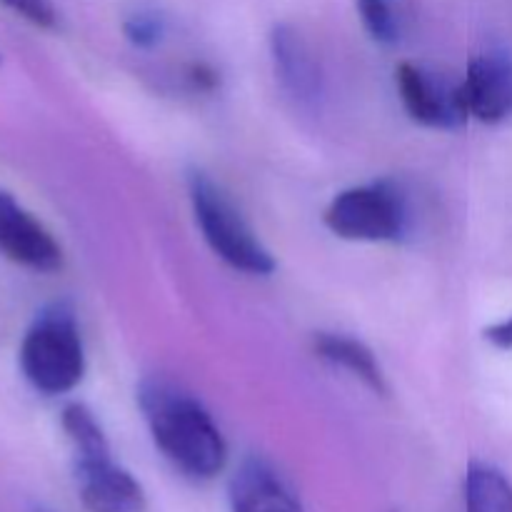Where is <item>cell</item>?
<instances>
[{
  "label": "cell",
  "mask_w": 512,
  "mask_h": 512,
  "mask_svg": "<svg viewBox=\"0 0 512 512\" xmlns=\"http://www.w3.org/2000/svg\"><path fill=\"white\" fill-rule=\"evenodd\" d=\"M138 405L160 453L193 480H213L228 463V443L200 400L163 378L138 388Z\"/></svg>",
  "instance_id": "1"
},
{
  "label": "cell",
  "mask_w": 512,
  "mask_h": 512,
  "mask_svg": "<svg viewBox=\"0 0 512 512\" xmlns=\"http://www.w3.org/2000/svg\"><path fill=\"white\" fill-rule=\"evenodd\" d=\"M20 368L43 395L70 393L83 380V340L68 305H50L33 320L20 345Z\"/></svg>",
  "instance_id": "2"
},
{
  "label": "cell",
  "mask_w": 512,
  "mask_h": 512,
  "mask_svg": "<svg viewBox=\"0 0 512 512\" xmlns=\"http://www.w3.org/2000/svg\"><path fill=\"white\" fill-rule=\"evenodd\" d=\"M188 190L205 243L213 248V253L220 260L248 275L273 273L275 260L270 250L260 243L258 235L245 223L240 210L235 208L233 200L225 195V190L218 183H213L200 170H193L188 175Z\"/></svg>",
  "instance_id": "3"
},
{
  "label": "cell",
  "mask_w": 512,
  "mask_h": 512,
  "mask_svg": "<svg viewBox=\"0 0 512 512\" xmlns=\"http://www.w3.org/2000/svg\"><path fill=\"white\" fill-rule=\"evenodd\" d=\"M330 233L343 240L385 243L400 240L410 228V208L403 190L390 180L348 188L330 200L323 215Z\"/></svg>",
  "instance_id": "4"
},
{
  "label": "cell",
  "mask_w": 512,
  "mask_h": 512,
  "mask_svg": "<svg viewBox=\"0 0 512 512\" xmlns=\"http://www.w3.org/2000/svg\"><path fill=\"white\" fill-rule=\"evenodd\" d=\"M398 93L410 118L428 128L455 130L470 118L463 88L435 70L415 63H400L395 70Z\"/></svg>",
  "instance_id": "5"
},
{
  "label": "cell",
  "mask_w": 512,
  "mask_h": 512,
  "mask_svg": "<svg viewBox=\"0 0 512 512\" xmlns=\"http://www.w3.org/2000/svg\"><path fill=\"white\" fill-rule=\"evenodd\" d=\"M0 255L38 273L63 265V250L50 230L5 190H0Z\"/></svg>",
  "instance_id": "6"
},
{
  "label": "cell",
  "mask_w": 512,
  "mask_h": 512,
  "mask_svg": "<svg viewBox=\"0 0 512 512\" xmlns=\"http://www.w3.org/2000/svg\"><path fill=\"white\" fill-rule=\"evenodd\" d=\"M75 483L80 503L88 512H145V490L128 470L113 463L110 455L75 458Z\"/></svg>",
  "instance_id": "7"
},
{
  "label": "cell",
  "mask_w": 512,
  "mask_h": 512,
  "mask_svg": "<svg viewBox=\"0 0 512 512\" xmlns=\"http://www.w3.org/2000/svg\"><path fill=\"white\" fill-rule=\"evenodd\" d=\"M460 88L470 118L500 123L512 113V60L503 53L475 55Z\"/></svg>",
  "instance_id": "8"
},
{
  "label": "cell",
  "mask_w": 512,
  "mask_h": 512,
  "mask_svg": "<svg viewBox=\"0 0 512 512\" xmlns=\"http://www.w3.org/2000/svg\"><path fill=\"white\" fill-rule=\"evenodd\" d=\"M230 512H305L283 475L263 458H248L228 488Z\"/></svg>",
  "instance_id": "9"
},
{
  "label": "cell",
  "mask_w": 512,
  "mask_h": 512,
  "mask_svg": "<svg viewBox=\"0 0 512 512\" xmlns=\"http://www.w3.org/2000/svg\"><path fill=\"white\" fill-rule=\"evenodd\" d=\"M270 53H273L275 75L280 85L293 95L298 103H315L320 98V68L313 58V50L303 35L288 23L275 25L270 33Z\"/></svg>",
  "instance_id": "10"
},
{
  "label": "cell",
  "mask_w": 512,
  "mask_h": 512,
  "mask_svg": "<svg viewBox=\"0 0 512 512\" xmlns=\"http://www.w3.org/2000/svg\"><path fill=\"white\" fill-rule=\"evenodd\" d=\"M313 348L318 353V358H323L325 363L335 365V368L348 370L350 375L363 380L373 393L385 395L388 393V383H385V373L380 368L378 358L373 355V350L368 348L360 340L348 338V335L338 333H318L313 340Z\"/></svg>",
  "instance_id": "11"
},
{
  "label": "cell",
  "mask_w": 512,
  "mask_h": 512,
  "mask_svg": "<svg viewBox=\"0 0 512 512\" xmlns=\"http://www.w3.org/2000/svg\"><path fill=\"white\" fill-rule=\"evenodd\" d=\"M465 512H512V483L493 465L473 463L465 475Z\"/></svg>",
  "instance_id": "12"
},
{
  "label": "cell",
  "mask_w": 512,
  "mask_h": 512,
  "mask_svg": "<svg viewBox=\"0 0 512 512\" xmlns=\"http://www.w3.org/2000/svg\"><path fill=\"white\" fill-rule=\"evenodd\" d=\"M63 430L73 445L75 458H93V455H110L108 438L85 405L73 403L63 410Z\"/></svg>",
  "instance_id": "13"
},
{
  "label": "cell",
  "mask_w": 512,
  "mask_h": 512,
  "mask_svg": "<svg viewBox=\"0 0 512 512\" xmlns=\"http://www.w3.org/2000/svg\"><path fill=\"white\" fill-rule=\"evenodd\" d=\"M360 20L370 38L383 45H393L400 40V15L393 0H355Z\"/></svg>",
  "instance_id": "14"
},
{
  "label": "cell",
  "mask_w": 512,
  "mask_h": 512,
  "mask_svg": "<svg viewBox=\"0 0 512 512\" xmlns=\"http://www.w3.org/2000/svg\"><path fill=\"white\" fill-rule=\"evenodd\" d=\"M123 33L135 48H153L160 43L165 33V23L158 13H150V10H140L133 13L123 23Z\"/></svg>",
  "instance_id": "15"
},
{
  "label": "cell",
  "mask_w": 512,
  "mask_h": 512,
  "mask_svg": "<svg viewBox=\"0 0 512 512\" xmlns=\"http://www.w3.org/2000/svg\"><path fill=\"white\" fill-rule=\"evenodd\" d=\"M0 3L8 5L10 10L23 15L38 28H55V23H58V13H55L50 0H0Z\"/></svg>",
  "instance_id": "16"
},
{
  "label": "cell",
  "mask_w": 512,
  "mask_h": 512,
  "mask_svg": "<svg viewBox=\"0 0 512 512\" xmlns=\"http://www.w3.org/2000/svg\"><path fill=\"white\" fill-rule=\"evenodd\" d=\"M188 80L195 90L200 93H210V90L218 88V73H215L213 65L208 63H193L188 68Z\"/></svg>",
  "instance_id": "17"
},
{
  "label": "cell",
  "mask_w": 512,
  "mask_h": 512,
  "mask_svg": "<svg viewBox=\"0 0 512 512\" xmlns=\"http://www.w3.org/2000/svg\"><path fill=\"white\" fill-rule=\"evenodd\" d=\"M483 335L490 345H495V348L512 350V315L508 320H500V323L488 325V328L483 330Z\"/></svg>",
  "instance_id": "18"
},
{
  "label": "cell",
  "mask_w": 512,
  "mask_h": 512,
  "mask_svg": "<svg viewBox=\"0 0 512 512\" xmlns=\"http://www.w3.org/2000/svg\"><path fill=\"white\" fill-rule=\"evenodd\" d=\"M30 512H50V510H45V508H33Z\"/></svg>",
  "instance_id": "19"
}]
</instances>
